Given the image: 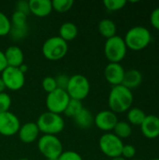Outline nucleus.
<instances>
[{"label": "nucleus", "mask_w": 159, "mask_h": 160, "mask_svg": "<svg viewBox=\"0 0 159 160\" xmlns=\"http://www.w3.org/2000/svg\"><path fill=\"white\" fill-rule=\"evenodd\" d=\"M47 160H58V158H54V159H47Z\"/></svg>", "instance_id": "43"}, {"label": "nucleus", "mask_w": 159, "mask_h": 160, "mask_svg": "<svg viewBox=\"0 0 159 160\" xmlns=\"http://www.w3.org/2000/svg\"><path fill=\"white\" fill-rule=\"evenodd\" d=\"M58 160H83L82 156L75 151H63V153L58 158Z\"/></svg>", "instance_id": "33"}, {"label": "nucleus", "mask_w": 159, "mask_h": 160, "mask_svg": "<svg viewBox=\"0 0 159 160\" xmlns=\"http://www.w3.org/2000/svg\"><path fill=\"white\" fill-rule=\"evenodd\" d=\"M28 32L27 26H11L9 35L14 40H20L26 37Z\"/></svg>", "instance_id": "29"}, {"label": "nucleus", "mask_w": 159, "mask_h": 160, "mask_svg": "<svg viewBox=\"0 0 159 160\" xmlns=\"http://www.w3.org/2000/svg\"><path fill=\"white\" fill-rule=\"evenodd\" d=\"M78 27L72 22H66L59 28V37L66 42L75 39L78 36Z\"/></svg>", "instance_id": "20"}, {"label": "nucleus", "mask_w": 159, "mask_h": 160, "mask_svg": "<svg viewBox=\"0 0 159 160\" xmlns=\"http://www.w3.org/2000/svg\"><path fill=\"white\" fill-rule=\"evenodd\" d=\"M19 68H20V70H21V71H22V73H24V74H25V72H26V71H27V69H28L27 66H26V65H25L24 63H23V64H22V66H21V67Z\"/></svg>", "instance_id": "39"}, {"label": "nucleus", "mask_w": 159, "mask_h": 160, "mask_svg": "<svg viewBox=\"0 0 159 160\" xmlns=\"http://www.w3.org/2000/svg\"><path fill=\"white\" fill-rule=\"evenodd\" d=\"M7 67L20 68L23 64L24 54L22 50L18 46H9L4 52Z\"/></svg>", "instance_id": "17"}, {"label": "nucleus", "mask_w": 159, "mask_h": 160, "mask_svg": "<svg viewBox=\"0 0 159 160\" xmlns=\"http://www.w3.org/2000/svg\"><path fill=\"white\" fill-rule=\"evenodd\" d=\"M111 160H127V159H125V158H122V157H118V158H111Z\"/></svg>", "instance_id": "40"}, {"label": "nucleus", "mask_w": 159, "mask_h": 160, "mask_svg": "<svg viewBox=\"0 0 159 160\" xmlns=\"http://www.w3.org/2000/svg\"><path fill=\"white\" fill-rule=\"evenodd\" d=\"M39 132L44 135H54L61 133L65 128V121L60 114L50 112H42L36 122Z\"/></svg>", "instance_id": "3"}, {"label": "nucleus", "mask_w": 159, "mask_h": 160, "mask_svg": "<svg viewBox=\"0 0 159 160\" xmlns=\"http://www.w3.org/2000/svg\"><path fill=\"white\" fill-rule=\"evenodd\" d=\"M131 160H142V159H138V158H133V159Z\"/></svg>", "instance_id": "42"}, {"label": "nucleus", "mask_w": 159, "mask_h": 160, "mask_svg": "<svg viewBox=\"0 0 159 160\" xmlns=\"http://www.w3.org/2000/svg\"><path fill=\"white\" fill-rule=\"evenodd\" d=\"M127 48L125 43L124 38L114 36L106 39L104 44V54L109 63H121L127 55Z\"/></svg>", "instance_id": "6"}, {"label": "nucleus", "mask_w": 159, "mask_h": 160, "mask_svg": "<svg viewBox=\"0 0 159 160\" xmlns=\"http://www.w3.org/2000/svg\"><path fill=\"white\" fill-rule=\"evenodd\" d=\"M118 122L117 114L111 110H103L94 116V125L100 130L108 133L113 130Z\"/></svg>", "instance_id": "12"}, {"label": "nucleus", "mask_w": 159, "mask_h": 160, "mask_svg": "<svg viewBox=\"0 0 159 160\" xmlns=\"http://www.w3.org/2000/svg\"><path fill=\"white\" fill-rule=\"evenodd\" d=\"M75 125L82 129H88L94 125V116L92 112L83 107V109L73 118Z\"/></svg>", "instance_id": "19"}, {"label": "nucleus", "mask_w": 159, "mask_h": 160, "mask_svg": "<svg viewBox=\"0 0 159 160\" xmlns=\"http://www.w3.org/2000/svg\"><path fill=\"white\" fill-rule=\"evenodd\" d=\"M29 12L38 18H44L51 14L52 6L51 0H30Z\"/></svg>", "instance_id": "16"}, {"label": "nucleus", "mask_w": 159, "mask_h": 160, "mask_svg": "<svg viewBox=\"0 0 159 160\" xmlns=\"http://www.w3.org/2000/svg\"><path fill=\"white\" fill-rule=\"evenodd\" d=\"M98 146L100 151L108 158H114L121 157L124 147L123 140L118 138L112 132L103 134L98 141Z\"/></svg>", "instance_id": "8"}, {"label": "nucleus", "mask_w": 159, "mask_h": 160, "mask_svg": "<svg viewBox=\"0 0 159 160\" xmlns=\"http://www.w3.org/2000/svg\"><path fill=\"white\" fill-rule=\"evenodd\" d=\"M11 29L10 19L4 13L0 11V37H5L9 35Z\"/></svg>", "instance_id": "27"}, {"label": "nucleus", "mask_w": 159, "mask_h": 160, "mask_svg": "<svg viewBox=\"0 0 159 160\" xmlns=\"http://www.w3.org/2000/svg\"><path fill=\"white\" fill-rule=\"evenodd\" d=\"M6 90V86H5V83L3 82L2 79L0 78V93H4Z\"/></svg>", "instance_id": "38"}, {"label": "nucleus", "mask_w": 159, "mask_h": 160, "mask_svg": "<svg viewBox=\"0 0 159 160\" xmlns=\"http://www.w3.org/2000/svg\"><path fill=\"white\" fill-rule=\"evenodd\" d=\"M126 0H104V7L110 11H118L123 9L127 5Z\"/></svg>", "instance_id": "28"}, {"label": "nucleus", "mask_w": 159, "mask_h": 160, "mask_svg": "<svg viewBox=\"0 0 159 160\" xmlns=\"http://www.w3.org/2000/svg\"><path fill=\"white\" fill-rule=\"evenodd\" d=\"M127 49L132 51H142L149 46L152 41V34L144 26L138 25L131 27L124 38Z\"/></svg>", "instance_id": "2"}, {"label": "nucleus", "mask_w": 159, "mask_h": 160, "mask_svg": "<svg viewBox=\"0 0 159 160\" xmlns=\"http://www.w3.org/2000/svg\"><path fill=\"white\" fill-rule=\"evenodd\" d=\"M37 149L46 159L58 158L63 153V144L54 135H42L37 141Z\"/></svg>", "instance_id": "7"}, {"label": "nucleus", "mask_w": 159, "mask_h": 160, "mask_svg": "<svg viewBox=\"0 0 159 160\" xmlns=\"http://www.w3.org/2000/svg\"><path fill=\"white\" fill-rule=\"evenodd\" d=\"M21 128V122L16 114L11 112L0 113V134L4 137L16 135Z\"/></svg>", "instance_id": "11"}, {"label": "nucleus", "mask_w": 159, "mask_h": 160, "mask_svg": "<svg viewBox=\"0 0 159 160\" xmlns=\"http://www.w3.org/2000/svg\"><path fill=\"white\" fill-rule=\"evenodd\" d=\"M7 68V64L5 57V53L3 51L0 50V73H2Z\"/></svg>", "instance_id": "37"}, {"label": "nucleus", "mask_w": 159, "mask_h": 160, "mask_svg": "<svg viewBox=\"0 0 159 160\" xmlns=\"http://www.w3.org/2000/svg\"><path fill=\"white\" fill-rule=\"evenodd\" d=\"M150 22L155 29L159 30V7L152 11L150 15Z\"/></svg>", "instance_id": "35"}, {"label": "nucleus", "mask_w": 159, "mask_h": 160, "mask_svg": "<svg viewBox=\"0 0 159 160\" xmlns=\"http://www.w3.org/2000/svg\"><path fill=\"white\" fill-rule=\"evenodd\" d=\"M39 133V129L35 122H27L23 125H21L17 134L22 142L29 144L37 140Z\"/></svg>", "instance_id": "15"}, {"label": "nucleus", "mask_w": 159, "mask_h": 160, "mask_svg": "<svg viewBox=\"0 0 159 160\" xmlns=\"http://www.w3.org/2000/svg\"><path fill=\"white\" fill-rule=\"evenodd\" d=\"M68 51L67 42L62 39L59 36H54L47 38L41 48L43 56L50 61H58L66 56Z\"/></svg>", "instance_id": "4"}, {"label": "nucleus", "mask_w": 159, "mask_h": 160, "mask_svg": "<svg viewBox=\"0 0 159 160\" xmlns=\"http://www.w3.org/2000/svg\"><path fill=\"white\" fill-rule=\"evenodd\" d=\"M74 5L73 0H53L52 1V9L59 13H65L71 9Z\"/></svg>", "instance_id": "25"}, {"label": "nucleus", "mask_w": 159, "mask_h": 160, "mask_svg": "<svg viewBox=\"0 0 159 160\" xmlns=\"http://www.w3.org/2000/svg\"><path fill=\"white\" fill-rule=\"evenodd\" d=\"M142 82V74L140 70L132 68L129 70H127L125 72L124 80L122 82V85L128 88L132 91V89H135L139 87Z\"/></svg>", "instance_id": "18"}, {"label": "nucleus", "mask_w": 159, "mask_h": 160, "mask_svg": "<svg viewBox=\"0 0 159 160\" xmlns=\"http://www.w3.org/2000/svg\"><path fill=\"white\" fill-rule=\"evenodd\" d=\"M69 100L70 98L67 95V91L57 88L47 95L46 107L48 109V112L61 115L62 113H64Z\"/></svg>", "instance_id": "9"}, {"label": "nucleus", "mask_w": 159, "mask_h": 160, "mask_svg": "<svg viewBox=\"0 0 159 160\" xmlns=\"http://www.w3.org/2000/svg\"><path fill=\"white\" fill-rule=\"evenodd\" d=\"M11 26H27V15L15 10L12 13L11 19H10Z\"/></svg>", "instance_id": "26"}, {"label": "nucleus", "mask_w": 159, "mask_h": 160, "mask_svg": "<svg viewBox=\"0 0 159 160\" xmlns=\"http://www.w3.org/2000/svg\"><path fill=\"white\" fill-rule=\"evenodd\" d=\"M127 123L132 126H141L146 117V113L140 108H130L127 111Z\"/></svg>", "instance_id": "22"}, {"label": "nucleus", "mask_w": 159, "mask_h": 160, "mask_svg": "<svg viewBox=\"0 0 159 160\" xmlns=\"http://www.w3.org/2000/svg\"><path fill=\"white\" fill-rule=\"evenodd\" d=\"M151 160H159V158H154V159H151Z\"/></svg>", "instance_id": "44"}, {"label": "nucleus", "mask_w": 159, "mask_h": 160, "mask_svg": "<svg viewBox=\"0 0 159 160\" xmlns=\"http://www.w3.org/2000/svg\"><path fill=\"white\" fill-rule=\"evenodd\" d=\"M136 156V148L131 144H124L121 157L125 159H133Z\"/></svg>", "instance_id": "32"}, {"label": "nucleus", "mask_w": 159, "mask_h": 160, "mask_svg": "<svg viewBox=\"0 0 159 160\" xmlns=\"http://www.w3.org/2000/svg\"><path fill=\"white\" fill-rule=\"evenodd\" d=\"M125 68L120 63H109L104 69L106 81L112 86L120 85L123 82L125 76Z\"/></svg>", "instance_id": "13"}, {"label": "nucleus", "mask_w": 159, "mask_h": 160, "mask_svg": "<svg viewBox=\"0 0 159 160\" xmlns=\"http://www.w3.org/2000/svg\"><path fill=\"white\" fill-rule=\"evenodd\" d=\"M97 29L99 34L106 39L116 36L117 27L115 22L111 19H103L98 22Z\"/></svg>", "instance_id": "21"}, {"label": "nucleus", "mask_w": 159, "mask_h": 160, "mask_svg": "<svg viewBox=\"0 0 159 160\" xmlns=\"http://www.w3.org/2000/svg\"><path fill=\"white\" fill-rule=\"evenodd\" d=\"M68 80H69V77L67 76L66 74H60V75H58L55 78V82H56L57 88L66 90L67 89V83H68Z\"/></svg>", "instance_id": "34"}, {"label": "nucleus", "mask_w": 159, "mask_h": 160, "mask_svg": "<svg viewBox=\"0 0 159 160\" xmlns=\"http://www.w3.org/2000/svg\"><path fill=\"white\" fill-rule=\"evenodd\" d=\"M18 160H29V159H27V158H21V159H18Z\"/></svg>", "instance_id": "41"}, {"label": "nucleus", "mask_w": 159, "mask_h": 160, "mask_svg": "<svg viewBox=\"0 0 159 160\" xmlns=\"http://www.w3.org/2000/svg\"><path fill=\"white\" fill-rule=\"evenodd\" d=\"M82 109H83V105H82V101L70 98V100H69V102H68V104H67L64 113L67 117L74 118Z\"/></svg>", "instance_id": "24"}, {"label": "nucleus", "mask_w": 159, "mask_h": 160, "mask_svg": "<svg viewBox=\"0 0 159 160\" xmlns=\"http://www.w3.org/2000/svg\"><path fill=\"white\" fill-rule=\"evenodd\" d=\"M113 134L121 140L129 138L132 134L131 125L126 121H118L113 128Z\"/></svg>", "instance_id": "23"}, {"label": "nucleus", "mask_w": 159, "mask_h": 160, "mask_svg": "<svg viewBox=\"0 0 159 160\" xmlns=\"http://www.w3.org/2000/svg\"><path fill=\"white\" fill-rule=\"evenodd\" d=\"M41 85H42L43 90H44L47 94H50V93H52V91H54L55 89H57L55 78L51 77V76L45 77V78L42 80Z\"/></svg>", "instance_id": "30"}, {"label": "nucleus", "mask_w": 159, "mask_h": 160, "mask_svg": "<svg viewBox=\"0 0 159 160\" xmlns=\"http://www.w3.org/2000/svg\"><path fill=\"white\" fill-rule=\"evenodd\" d=\"M5 83L6 89L10 91L21 90L25 82V76L19 68L7 67L2 73L0 77Z\"/></svg>", "instance_id": "10"}, {"label": "nucleus", "mask_w": 159, "mask_h": 160, "mask_svg": "<svg viewBox=\"0 0 159 160\" xmlns=\"http://www.w3.org/2000/svg\"><path fill=\"white\" fill-rule=\"evenodd\" d=\"M11 98L6 92L0 93V113L8 112L11 106Z\"/></svg>", "instance_id": "31"}, {"label": "nucleus", "mask_w": 159, "mask_h": 160, "mask_svg": "<svg viewBox=\"0 0 159 160\" xmlns=\"http://www.w3.org/2000/svg\"><path fill=\"white\" fill-rule=\"evenodd\" d=\"M90 90L91 85L89 80L85 76L75 74L69 77L66 91L71 99L82 101L88 97Z\"/></svg>", "instance_id": "5"}, {"label": "nucleus", "mask_w": 159, "mask_h": 160, "mask_svg": "<svg viewBox=\"0 0 159 160\" xmlns=\"http://www.w3.org/2000/svg\"><path fill=\"white\" fill-rule=\"evenodd\" d=\"M16 10L17 11H21L24 14H28L29 13V2L28 1H19L16 3Z\"/></svg>", "instance_id": "36"}, {"label": "nucleus", "mask_w": 159, "mask_h": 160, "mask_svg": "<svg viewBox=\"0 0 159 160\" xmlns=\"http://www.w3.org/2000/svg\"><path fill=\"white\" fill-rule=\"evenodd\" d=\"M142 135L149 139L154 140L159 137V117L154 114L146 115L144 121L140 126Z\"/></svg>", "instance_id": "14"}, {"label": "nucleus", "mask_w": 159, "mask_h": 160, "mask_svg": "<svg viewBox=\"0 0 159 160\" xmlns=\"http://www.w3.org/2000/svg\"><path fill=\"white\" fill-rule=\"evenodd\" d=\"M133 93L124 85L112 86L108 98L109 108L114 113H123L127 112L133 104Z\"/></svg>", "instance_id": "1"}]
</instances>
